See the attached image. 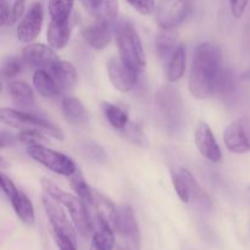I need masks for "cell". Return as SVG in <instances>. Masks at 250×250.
I'll return each mask as SVG.
<instances>
[{
	"instance_id": "obj_14",
	"label": "cell",
	"mask_w": 250,
	"mask_h": 250,
	"mask_svg": "<svg viewBox=\"0 0 250 250\" xmlns=\"http://www.w3.org/2000/svg\"><path fill=\"white\" fill-rule=\"evenodd\" d=\"M115 23L107 20L97 17L94 23L89 24L83 29L82 34L84 41L95 50H103L107 46L114 36Z\"/></svg>"
},
{
	"instance_id": "obj_26",
	"label": "cell",
	"mask_w": 250,
	"mask_h": 250,
	"mask_svg": "<svg viewBox=\"0 0 250 250\" xmlns=\"http://www.w3.org/2000/svg\"><path fill=\"white\" fill-rule=\"evenodd\" d=\"M103 112H104L105 119L107 120V122L110 124V126L112 128L117 129V131L121 132L122 129H125L127 127V125L129 124L128 115L126 111L119 107L117 105L111 104V103H104L103 104Z\"/></svg>"
},
{
	"instance_id": "obj_25",
	"label": "cell",
	"mask_w": 250,
	"mask_h": 250,
	"mask_svg": "<svg viewBox=\"0 0 250 250\" xmlns=\"http://www.w3.org/2000/svg\"><path fill=\"white\" fill-rule=\"evenodd\" d=\"M12 208L15 210L16 216L26 225H33L36 220V214H34V208L29 198L24 194L23 192L19 190L15 195L14 199L11 200Z\"/></svg>"
},
{
	"instance_id": "obj_38",
	"label": "cell",
	"mask_w": 250,
	"mask_h": 250,
	"mask_svg": "<svg viewBox=\"0 0 250 250\" xmlns=\"http://www.w3.org/2000/svg\"><path fill=\"white\" fill-rule=\"evenodd\" d=\"M229 2L232 16L236 17V19H241L244 12H246L249 0H229Z\"/></svg>"
},
{
	"instance_id": "obj_5",
	"label": "cell",
	"mask_w": 250,
	"mask_h": 250,
	"mask_svg": "<svg viewBox=\"0 0 250 250\" xmlns=\"http://www.w3.org/2000/svg\"><path fill=\"white\" fill-rule=\"evenodd\" d=\"M0 121L4 125L14 127V128L37 129V131L43 132L59 141L63 139V132L60 127L44 117L28 114V112L2 107L0 110Z\"/></svg>"
},
{
	"instance_id": "obj_8",
	"label": "cell",
	"mask_w": 250,
	"mask_h": 250,
	"mask_svg": "<svg viewBox=\"0 0 250 250\" xmlns=\"http://www.w3.org/2000/svg\"><path fill=\"white\" fill-rule=\"evenodd\" d=\"M42 202H43L44 210H45L49 222L53 227L56 239H70V241L77 243V229H76L72 220L68 219L62 205L48 194L46 197L44 195Z\"/></svg>"
},
{
	"instance_id": "obj_27",
	"label": "cell",
	"mask_w": 250,
	"mask_h": 250,
	"mask_svg": "<svg viewBox=\"0 0 250 250\" xmlns=\"http://www.w3.org/2000/svg\"><path fill=\"white\" fill-rule=\"evenodd\" d=\"M75 0H49L48 11L53 21L68 22Z\"/></svg>"
},
{
	"instance_id": "obj_7",
	"label": "cell",
	"mask_w": 250,
	"mask_h": 250,
	"mask_svg": "<svg viewBox=\"0 0 250 250\" xmlns=\"http://www.w3.org/2000/svg\"><path fill=\"white\" fill-rule=\"evenodd\" d=\"M195 0H159L155 21L163 29H175L190 14Z\"/></svg>"
},
{
	"instance_id": "obj_4",
	"label": "cell",
	"mask_w": 250,
	"mask_h": 250,
	"mask_svg": "<svg viewBox=\"0 0 250 250\" xmlns=\"http://www.w3.org/2000/svg\"><path fill=\"white\" fill-rule=\"evenodd\" d=\"M42 188L45 190L46 194L58 200L62 207H65L76 229L83 238H88L94 232L93 231L92 220H90L89 212L87 209V203L84 200L81 199L78 195L76 197L71 193L65 192L56 185H54L48 178L42 180Z\"/></svg>"
},
{
	"instance_id": "obj_21",
	"label": "cell",
	"mask_w": 250,
	"mask_h": 250,
	"mask_svg": "<svg viewBox=\"0 0 250 250\" xmlns=\"http://www.w3.org/2000/svg\"><path fill=\"white\" fill-rule=\"evenodd\" d=\"M178 45L180 44H177V36L173 32V29H163V32H160L156 37V54L163 62L167 63V61L170 60Z\"/></svg>"
},
{
	"instance_id": "obj_6",
	"label": "cell",
	"mask_w": 250,
	"mask_h": 250,
	"mask_svg": "<svg viewBox=\"0 0 250 250\" xmlns=\"http://www.w3.org/2000/svg\"><path fill=\"white\" fill-rule=\"evenodd\" d=\"M27 154L38 164L43 165L48 170L59 173L61 176H72L77 167L76 164L67 155L59 151L46 148L44 146H27Z\"/></svg>"
},
{
	"instance_id": "obj_23",
	"label": "cell",
	"mask_w": 250,
	"mask_h": 250,
	"mask_svg": "<svg viewBox=\"0 0 250 250\" xmlns=\"http://www.w3.org/2000/svg\"><path fill=\"white\" fill-rule=\"evenodd\" d=\"M186 72V49L182 44L177 46L175 53L166 63V78L168 82H177Z\"/></svg>"
},
{
	"instance_id": "obj_43",
	"label": "cell",
	"mask_w": 250,
	"mask_h": 250,
	"mask_svg": "<svg viewBox=\"0 0 250 250\" xmlns=\"http://www.w3.org/2000/svg\"><path fill=\"white\" fill-rule=\"evenodd\" d=\"M117 250H128V249H127V248H125V247H120V248L117 249Z\"/></svg>"
},
{
	"instance_id": "obj_29",
	"label": "cell",
	"mask_w": 250,
	"mask_h": 250,
	"mask_svg": "<svg viewBox=\"0 0 250 250\" xmlns=\"http://www.w3.org/2000/svg\"><path fill=\"white\" fill-rule=\"evenodd\" d=\"M71 180V188L75 190L76 194L81 198V199L84 200L87 204L92 205L93 204V189L88 186V183L85 182L84 177H83L81 170H76V172L72 176H70Z\"/></svg>"
},
{
	"instance_id": "obj_28",
	"label": "cell",
	"mask_w": 250,
	"mask_h": 250,
	"mask_svg": "<svg viewBox=\"0 0 250 250\" xmlns=\"http://www.w3.org/2000/svg\"><path fill=\"white\" fill-rule=\"evenodd\" d=\"M180 172L182 173V176L185 177L186 182H187L188 189H189L190 198H194L195 202H198L199 204L204 205V207H210V198L207 193L203 190V188L198 185L197 180L194 178V176L192 175L189 170L182 167L180 170Z\"/></svg>"
},
{
	"instance_id": "obj_37",
	"label": "cell",
	"mask_w": 250,
	"mask_h": 250,
	"mask_svg": "<svg viewBox=\"0 0 250 250\" xmlns=\"http://www.w3.org/2000/svg\"><path fill=\"white\" fill-rule=\"evenodd\" d=\"M0 180H1V189L4 192V194L6 195V198L9 200H12L15 198V195L17 194L19 189L16 188V186L14 185L12 180L10 177H7L5 173H0Z\"/></svg>"
},
{
	"instance_id": "obj_40",
	"label": "cell",
	"mask_w": 250,
	"mask_h": 250,
	"mask_svg": "<svg viewBox=\"0 0 250 250\" xmlns=\"http://www.w3.org/2000/svg\"><path fill=\"white\" fill-rule=\"evenodd\" d=\"M15 142H17L16 136L11 133H6V132H1V134H0V146H1V149L12 146Z\"/></svg>"
},
{
	"instance_id": "obj_39",
	"label": "cell",
	"mask_w": 250,
	"mask_h": 250,
	"mask_svg": "<svg viewBox=\"0 0 250 250\" xmlns=\"http://www.w3.org/2000/svg\"><path fill=\"white\" fill-rule=\"evenodd\" d=\"M26 1L27 0H15L14 6H12V20H14V23L23 16Z\"/></svg>"
},
{
	"instance_id": "obj_41",
	"label": "cell",
	"mask_w": 250,
	"mask_h": 250,
	"mask_svg": "<svg viewBox=\"0 0 250 250\" xmlns=\"http://www.w3.org/2000/svg\"><path fill=\"white\" fill-rule=\"evenodd\" d=\"M60 250H77V243L70 241V239H56Z\"/></svg>"
},
{
	"instance_id": "obj_22",
	"label": "cell",
	"mask_w": 250,
	"mask_h": 250,
	"mask_svg": "<svg viewBox=\"0 0 250 250\" xmlns=\"http://www.w3.org/2000/svg\"><path fill=\"white\" fill-rule=\"evenodd\" d=\"M7 90L11 97L12 102L17 106L26 109L34 104V93L33 89L22 81H12L7 84Z\"/></svg>"
},
{
	"instance_id": "obj_15",
	"label": "cell",
	"mask_w": 250,
	"mask_h": 250,
	"mask_svg": "<svg viewBox=\"0 0 250 250\" xmlns=\"http://www.w3.org/2000/svg\"><path fill=\"white\" fill-rule=\"evenodd\" d=\"M114 229L124 238L128 239L136 246H139L141 233H139L138 221H137L134 211L129 205H122V207L117 208V216Z\"/></svg>"
},
{
	"instance_id": "obj_1",
	"label": "cell",
	"mask_w": 250,
	"mask_h": 250,
	"mask_svg": "<svg viewBox=\"0 0 250 250\" xmlns=\"http://www.w3.org/2000/svg\"><path fill=\"white\" fill-rule=\"evenodd\" d=\"M222 58L221 50L215 44L205 42L197 46L190 67L189 92L197 99H207L216 93L221 80Z\"/></svg>"
},
{
	"instance_id": "obj_32",
	"label": "cell",
	"mask_w": 250,
	"mask_h": 250,
	"mask_svg": "<svg viewBox=\"0 0 250 250\" xmlns=\"http://www.w3.org/2000/svg\"><path fill=\"white\" fill-rule=\"evenodd\" d=\"M171 181H172V186L175 188L176 193H177L178 198L181 199V202L183 203H189L190 200V194L189 189H188L187 182H186L185 177L182 176V173L178 171H171Z\"/></svg>"
},
{
	"instance_id": "obj_13",
	"label": "cell",
	"mask_w": 250,
	"mask_h": 250,
	"mask_svg": "<svg viewBox=\"0 0 250 250\" xmlns=\"http://www.w3.org/2000/svg\"><path fill=\"white\" fill-rule=\"evenodd\" d=\"M194 142L199 153L207 160L217 164L221 161L222 153L211 128L205 122H199L194 131Z\"/></svg>"
},
{
	"instance_id": "obj_12",
	"label": "cell",
	"mask_w": 250,
	"mask_h": 250,
	"mask_svg": "<svg viewBox=\"0 0 250 250\" xmlns=\"http://www.w3.org/2000/svg\"><path fill=\"white\" fill-rule=\"evenodd\" d=\"M107 75L115 89L127 93L136 87L139 73L128 67L120 56H115L107 61Z\"/></svg>"
},
{
	"instance_id": "obj_18",
	"label": "cell",
	"mask_w": 250,
	"mask_h": 250,
	"mask_svg": "<svg viewBox=\"0 0 250 250\" xmlns=\"http://www.w3.org/2000/svg\"><path fill=\"white\" fill-rule=\"evenodd\" d=\"M33 85L39 95L45 99H55L61 94L55 78L48 70H36L33 75Z\"/></svg>"
},
{
	"instance_id": "obj_20",
	"label": "cell",
	"mask_w": 250,
	"mask_h": 250,
	"mask_svg": "<svg viewBox=\"0 0 250 250\" xmlns=\"http://www.w3.org/2000/svg\"><path fill=\"white\" fill-rule=\"evenodd\" d=\"M92 246L98 250H114L115 229L109 222L98 217V229L93 232Z\"/></svg>"
},
{
	"instance_id": "obj_2",
	"label": "cell",
	"mask_w": 250,
	"mask_h": 250,
	"mask_svg": "<svg viewBox=\"0 0 250 250\" xmlns=\"http://www.w3.org/2000/svg\"><path fill=\"white\" fill-rule=\"evenodd\" d=\"M119 56L128 67L141 73L146 68V55L138 32L127 20H119L114 27Z\"/></svg>"
},
{
	"instance_id": "obj_31",
	"label": "cell",
	"mask_w": 250,
	"mask_h": 250,
	"mask_svg": "<svg viewBox=\"0 0 250 250\" xmlns=\"http://www.w3.org/2000/svg\"><path fill=\"white\" fill-rule=\"evenodd\" d=\"M17 142L29 146H44L46 143V138L44 137L43 132L37 129H22L20 133L16 134Z\"/></svg>"
},
{
	"instance_id": "obj_10",
	"label": "cell",
	"mask_w": 250,
	"mask_h": 250,
	"mask_svg": "<svg viewBox=\"0 0 250 250\" xmlns=\"http://www.w3.org/2000/svg\"><path fill=\"white\" fill-rule=\"evenodd\" d=\"M22 60L24 65L36 70H48L58 62L60 59L55 53V49L50 45H44L39 43H29L22 50Z\"/></svg>"
},
{
	"instance_id": "obj_44",
	"label": "cell",
	"mask_w": 250,
	"mask_h": 250,
	"mask_svg": "<svg viewBox=\"0 0 250 250\" xmlns=\"http://www.w3.org/2000/svg\"><path fill=\"white\" fill-rule=\"evenodd\" d=\"M90 250H98V249H95V248H94V247H93V246H92V247H90Z\"/></svg>"
},
{
	"instance_id": "obj_35",
	"label": "cell",
	"mask_w": 250,
	"mask_h": 250,
	"mask_svg": "<svg viewBox=\"0 0 250 250\" xmlns=\"http://www.w3.org/2000/svg\"><path fill=\"white\" fill-rule=\"evenodd\" d=\"M134 10L142 15H151L155 12L156 2L155 0H126Z\"/></svg>"
},
{
	"instance_id": "obj_17",
	"label": "cell",
	"mask_w": 250,
	"mask_h": 250,
	"mask_svg": "<svg viewBox=\"0 0 250 250\" xmlns=\"http://www.w3.org/2000/svg\"><path fill=\"white\" fill-rule=\"evenodd\" d=\"M50 72L55 78L61 93L72 89L75 87L76 82H77V71H76L75 66L68 62V61L59 60L51 67Z\"/></svg>"
},
{
	"instance_id": "obj_11",
	"label": "cell",
	"mask_w": 250,
	"mask_h": 250,
	"mask_svg": "<svg viewBox=\"0 0 250 250\" xmlns=\"http://www.w3.org/2000/svg\"><path fill=\"white\" fill-rule=\"evenodd\" d=\"M43 19L44 11L42 2H33L17 26V39L22 43H31L32 41H34L41 33Z\"/></svg>"
},
{
	"instance_id": "obj_42",
	"label": "cell",
	"mask_w": 250,
	"mask_h": 250,
	"mask_svg": "<svg viewBox=\"0 0 250 250\" xmlns=\"http://www.w3.org/2000/svg\"><path fill=\"white\" fill-rule=\"evenodd\" d=\"M84 7L87 10H89L92 14L97 15L98 7H99V0H81Z\"/></svg>"
},
{
	"instance_id": "obj_34",
	"label": "cell",
	"mask_w": 250,
	"mask_h": 250,
	"mask_svg": "<svg viewBox=\"0 0 250 250\" xmlns=\"http://www.w3.org/2000/svg\"><path fill=\"white\" fill-rule=\"evenodd\" d=\"M121 133L122 136L126 137L128 141H131L132 143L138 144V146H146V137H144L143 131H142L141 127L137 126V125L129 122V124L127 125L126 128L122 129Z\"/></svg>"
},
{
	"instance_id": "obj_24",
	"label": "cell",
	"mask_w": 250,
	"mask_h": 250,
	"mask_svg": "<svg viewBox=\"0 0 250 250\" xmlns=\"http://www.w3.org/2000/svg\"><path fill=\"white\" fill-rule=\"evenodd\" d=\"M93 207L95 208L98 212V217L109 222L112 227L115 226L117 216V208L115 207L114 203L107 199L104 194H102L98 190L93 189Z\"/></svg>"
},
{
	"instance_id": "obj_3",
	"label": "cell",
	"mask_w": 250,
	"mask_h": 250,
	"mask_svg": "<svg viewBox=\"0 0 250 250\" xmlns=\"http://www.w3.org/2000/svg\"><path fill=\"white\" fill-rule=\"evenodd\" d=\"M183 102L172 85H164L155 94L156 121L167 133H178L183 124Z\"/></svg>"
},
{
	"instance_id": "obj_19",
	"label": "cell",
	"mask_w": 250,
	"mask_h": 250,
	"mask_svg": "<svg viewBox=\"0 0 250 250\" xmlns=\"http://www.w3.org/2000/svg\"><path fill=\"white\" fill-rule=\"evenodd\" d=\"M71 36L70 21L68 22H58L51 20L48 26L46 32V39L49 45L53 49H62L67 45Z\"/></svg>"
},
{
	"instance_id": "obj_16",
	"label": "cell",
	"mask_w": 250,
	"mask_h": 250,
	"mask_svg": "<svg viewBox=\"0 0 250 250\" xmlns=\"http://www.w3.org/2000/svg\"><path fill=\"white\" fill-rule=\"evenodd\" d=\"M61 110H62L65 120L71 126L84 127L88 124L89 116H88L87 109L77 98L71 97V95L63 98L61 100Z\"/></svg>"
},
{
	"instance_id": "obj_30",
	"label": "cell",
	"mask_w": 250,
	"mask_h": 250,
	"mask_svg": "<svg viewBox=\"0 0 250 250\" xmlns=\"http://www.w3.org/2000/svg\"><path fill=\"white\" fill-rule=\"evenodd\" d=\"M119 1L117 0H99L97 17L107 20V21L116 23L119 20Z\"/></svg>"
},
{
	"instance_id": "obj_33",
	"label": "cell",
	"mask_w": 250,
	"mask_h": 250,
	"mask_svg": "<svg viewBox=\"0 0 250 250\" xmlns=\"http://www.w3.org/2000/svg\"><path fill=\"white\" fill-rule=\"evenodd\" d=\"M23 60L19 58H9L4 61L1 67V73L4 76V78L9 80V78L15 77V76L19 75L20 72L23 68Z\"/></svg>"
},
{
	"instance_id": "obj_36",
	"label": "cell",
	"mask_w": 250,
	"mask_h": 250,
	"mask_svg": "<svg viewBox=\"0 0 250 250\" xmlns=\"http://www.w3.org/2000/svg\"><path fill=\"white\" fill-rule=\"evenodd\" d=\"M0 24H1V27L14 24V20H12V7H10V4L7 0H0Z\"/></svg>"
},
{
	"instance_id": "obj_9",
	"label": "cell",
	"mask_w": 250,
	"mask_h": 250,
	"mask_svg": "<svg viewBox=\"0 0 250 250\" xmlns=\"http://www.w3.org/2000/svg\"><path fill=\"white\" fill-rule=\"evenodd\" d=\"M224 141L227 149L234 154H244L250 151V119L241 117L226 127Z\"/></svg>"
}]
</instances>
